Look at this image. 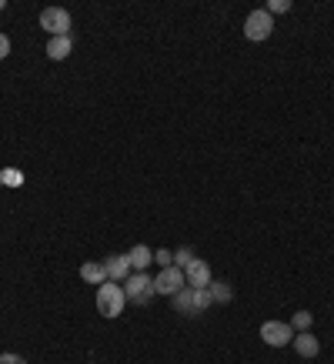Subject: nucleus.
Here are the masks:
<instances>
[{"label":"nucleus","mask_w":334,"mask_h":364,"mask_svg":"<svg viewBox=\"0 0 334 364\" xmlns=\"http://www.w3.org/2000/svg\"><path fill=\"white\" fill-rule=\"evenodd\" d=\"M124 288V298L134 304H151L157 298V291H154V277H147V271H134V274L120 284Z\"/></svg>","instance_id":"f03ea898"},{"label":"nucleus","mask_w":334,"mask_h":364,"mask_svg":"<svg viewBox=\"0 0 334 364\" xmlns=\"http://www.w3.org/2000/svg\"><path fill=\"white\" fill-rule=\"evenodd\" d=\"M40 27L51 37H67L70 34V13L64 7H47V11H40Z\"/></svg>","instance_id":"39448f33"},{"label":"nucleus","mask_w":334,"mask_h":364,"mask_svg":"<svg viewBox=\"0 0 334 364\" xmlns=\"http://www.w3.org/2000/svg\"><path fill=\"white\" fill-rule=\"evenodd\" d=\"M7 54H11V37H7V34H0V61H4Z\"/></svg>","instance_id":"6ab92c4d"},{"label":"nucleus","mask_w":334,"mask_h":364,"mask_svg":"<svg viewBox=\"0 0 334 364\" xmlns=\"http://www.w3.org/2000/svg\"><path fill=\"white\" fill-rule=\"evenodd\" d=\"M191 261H194L191 248H180V251H174V267H180V271H184V267H187Z\"/></svg>","instance_id":"dca6fc26"},{"label":"nucleus","mask_w":334,"mask_h":364,"mask_svg":"<svg viewBox=\"0 0 334 364\" xmlns=\"http://www.w3.org/2000/svg\"><path fill=\"white\" fill-rule=\"evenodd\" d=\"M311 311H295V317H291V327H295V334H301V331H311Z\"/></svg>","instance_id":"2eb2a0df"},{"label":"nucleus","mask_w":334,"mask_h":364,"mask_svg":"<svg viewBox=\"0 0 334 364\" xmlns=\"http://www.w3.org/2000/svg\"><path fill=\"white\" fill-rule=\"evenodd\" d=\"M104 267H107V281H114V284H120V281H128L130 277L128 254H111V257L104 261Z\"/></svg>","instance_id":"1a4fd4ad"},{"label":"nucleus","mask_w":334,"mask_h":364,"mask_svg":"<svg viewBox=\"0 0 334 364\" xmlns=\"http://www.w3.org/2000/svg\"><path fill=\"white\" fill-rule=\"evenodd\" d=\"M4 7H7V4H4V0H0V11H4Z\"/></svg>","instance_id":"412c9836"},{"label":"nucleus","mask_w":334,"mask_h":364,"mask_svg":"<svg viewBox=\"0 0 334 364\" xmlns=\"http://www.w3.org/2000/svg\"><path fill=\"white\" fill-rule=\"evenodd\" d=\"M184 281H187V288H207V284H211V264L194 257V261L184 267Z\"/></svg>","instance_id":"6e6552de"},{"label":"nucleus","mask_w":334,"mask_h":364,"mask_svg":"<svg viewBox=\"0 0 334 364\" xmlns=\"http://www.w3.org/2000/svg\"><path fill=\"white\" fill-rule=\"evenodd\" d=\"M207 291H211V298H214V304H231L234 301V291L228 281H211L207 284Z\"/></svg>","instance_id":"4468645a"},{"label":"nucleus","mask_w":334,"mask_h":364,"mask_svg":"<svg viewBox=\"0 0 334 364\" xmlns=\"http://www.w3.org/2000/svg\"><path fill=\"white\" fill-rule=\"evenodd\" d=\"M274 34V17L268 11H251L245 20V37L251 44H264V40Z\"/></svg>","instance_id":"20e7f679"},{"label":"nucleus","mask_w":334,"mask_h":364,"mask_svg":"<svg viewBox=\"0 0 334 364\" xmlns=\"http://www.w3.org/2000/svg\"><path fill=\"white\" fill-rule=\"evenodd\" d=\"M291 11V0H271L268 4V13L274 17V13H287Z\"/></svg>","instance_id":"f3484780"},{"label":"nucleus","mask_w":334,"mask_h":364,"mask_svg":"<svg viewBox=\"0 0 334 364\" xmlns=\"http://www.w3.org/2000/svg\"><path fill=\"white\" fill-rule=\"evenodd\" d=\"M295 351L301 354V358H318V351H321V344H318V338L311 334V331H301V334H295Z\"/></svg>","instance_id":"9d476101"},{"label":"nucleus","mask_w":334,"mask_h":364,"mask_svg":"<svg viewBox=\"0 0 334 364\" xmlns=\"http://www.w3.org/2000/svg\"><path fill=\"white\" fill-rule=\"evenodd\" d=\"M124 304H128V298H124V288H120V284L104 281L101 288H97V311H101L104 317H120Z\"/></svg>","instance_id":"7ed1b4c3"},{"label":"nucleus","mask_w":334,"mask_h":364,"mask_svg":"<svg viewBox=\"0 0 334 364\" xmlns=\"http://www.w3.org/2000/svg\"><path fill=\"white\" fill-rule=\"evenodd\" d=\"M154 261L161 264V267H171V264H174V254L171 251H154Z\"/></svg>","instance_id":"a211bd4d"},{"label":"nucleus","mask_w":334,"mask_h":364,"mask_svg":"<svg viewBox=\"0 0 334 364\" xmlns=\"http://www.w3.org/2000/svg\"><path fill=\"white\" fill-rule=\"evenodd\" d=\"M70 51H74L70 34H67V37H51V44H47V57H51V61H67Z\"/></svg>","instance_id":"9b49d317"},{"label":"nucleus","mask_w":334,"mask_h":364,"mask_svg":"<svg viewBox=\"0 0 334 364\" xmlns=\"http://www.w3.org/2000/svg\"><path fill=\"white\" fill-rule=\"evenodd\" d=\"M128 261H130V271H147V264L154 261V251L144 248V244H137V248L128 251Z\"/></svg>","instance_id":"f8f14e48"},{"label":"nucleus","mask_w":334,"mask_h":364,"mask_svg":"<svg viewBox=\"0 0 334 364\" xmlns=\"http://www.w3.org/2000/svg\"><path fill=\"white\" fill-rule=\"evenodd\" d=\"M0 364H27L20 354H0Z\"/></svg>","instance_id":"aec40b11"},{"label":"nucleus","mask_w":334,"mask_h":364,"mask_svg":"<svg viewBox=\"0 0 334 364\" xmlns=\"http://www.w3.org/2000/svg\"><path fill=\"white\" fill-rule=\"evenodd\" d=\"M261 341L271 344V348H284V344L295 341V327L284 324V321H264L261 324Z\"/></svg>","instance_id":"423d86ee"},{"label":"nucleus","mask_w":334,"mask_h":364,"mask_svg":"<svg viewBox=\"0 0 334 364\" xmlns=\"http://www.w3.org/2000/svg\"><path fill=\"white\" fill-rule=\"evenodd\" d=\"M214 304V298H211V291L207 288H184V291H178L174 294V311H180V314H201V311H207Z\"/></svg>","instance_id":"f257e3e1"},{"label":"nucleus","mask_w":334,"mask_h":364,"mask_svg":"<svg viewBox=\"0 0 334 364\" xmlns=\"http://www.w3.org/2000/svg\"><path fill=\"white\" fill-rule=\"evenodd\" d=\"M184 288H187L184 271H180V267H174V264H171V267H164V271L154 277V291H157V294H171V298H174V294H178V291H184Z\"/></svg>","instance_id":"0eeeda50"},{"label":"nucleus","mask_w":334,"mask_h":364,"mask_svg":"<svg viewBox=\"0 0 334 364\" xmlns=\"http://www.w3.org/2000/svg\"><path fill=\"white\" fill-rule=\"evenodd\" d=\"M80 277H84L87 284H104V281H107V267H104L101 261H90L80 267Z\"/></svg>","instance_id":"ddd939ff"}]
</instances>
